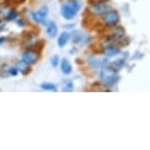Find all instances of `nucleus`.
<instances>
[{"instance_id":"1","label":"nucleus","mask_w":150,"mask_h":150,"mask_svg":"<svg viewBox=\"0 0 150 150\" xmlns=\"http://www.w3.org/2000/svg\"><path fill=\"white\" fill-rule=\"evenodd\" d=\"M81 8V2L79 0H67L61 6V15L66 20H72Z\"/></svg>"},{"instance_id":"2","label":"nucleus","mask_w":150,"mask_h":150,"mask_svg":"<svg viewBox=\"0 0 150 150\" xmlns=\"http://www.w3.org/2000/svg\"><path fill=\"white\" fill-rule=\"evenodd\" d=\"M100 78L104 84L107 86H113L114 84L119 81V76L117 75V72L111 68H107L100 72Z\"/></svg>"},{"instance_id":"3","label":"nucleus","mask_w":150,"mask_h":150,"mask_svg":"<svg viewBox=\"0 0 150 150\" xmlns=\"http://www.w3.org/2000/svg\"><path fill=\"white\" fill-rule=\"evenodd\" d=\"M103 22L106 27L112 28L120 22V15H119V13L116 10L107 11L106 13H104Z\"/></svg>"},{"instance_id":"4","label":"nucleus","mask_w":150,"mask_h":150,"mask_svg":"<svg viewBox=\"0 0 150 150\" xmlns=\"http://www.w3.org/2000/svg\"><path fill=\"white\" fill-rule=\"evenodd\" d=\"M38 58H39V55L35 51V50L32 49V48L27 49L26 51L22 54V60L27 62V63L30 65L35 64L38 60Z\"/></svg>"},{"instance_id":"5","label":"nucleus","mask_w":150,"mask_h":150,"mask_svg":"<svg viewBox=\"0 0 150 150\" xmlns=\"http://www.w3.org/2000/svg\"><path fill=\"white\" fill-rule=\"evenodd\" d=\"M72 40L74 43L76 44H80V43H86V42L88 40L89 38L84 33H81L80 30H75V32L72 33Z\"/></svg>"},{"instance_id":"6","label":"nucleus","mask_w":150,"mask_h":150,"mask_svg":"<svg viewBox=\"0 0 150 150\" xmlns=\"http://www.w3.org/2000/svg\"><path fill=\"white\" fill-rule=\"evenodd\" d=\"M107 10H108V6L105 3H96L89 8V12L94 15H103L107 12Z\"/></svg>"},{"instance_id":"7","label":"nucleus","mask_w":150,"mask_h":150,"mask_svg":"<svg viewBox=\"0 0 150 150\" xmlns=\"http://www.w3.org/2000/svg\"><path fill=\"white\" fill-rule=\"evenodd\" d=\"M46 33L50 38H54L58 33V27L55 22L50 21L46 24Z\"/></svg>"},{"instance_id":"8","label":"nucleus","mask_w":150,"mask_h":150,"mask_svg":"<svg viewBox=\"0 0 150 150\" xmlns=\"http://www.w3.org/2000/svg\"><path fill=\"white\" fill-rule=\"evenodd\" d=\"M120 52H121L120 48L115 46V45H113V44L107 45V46L104 47V49H103V53H105V55L108 56V57L116 56V55H118Z\"/></svg>"},{"instance_id":"9","label":"nucleus","mask_w":150,"mask_h":150,"mask_svg":"<svg viewBox=\"0 0 150 150\" xmlns=\"http://www.w3.org/2000/svg\"><path fill=\"white\" fill-rule=\"evenodd\" d=\"M17 69L19 70V72H21L23 75H25V76L29 75L33 70L30 64H28L27 62H25L23 60L18 62V64H17Z\"/></svg>"},{"instance_id":"10","label":"nucleus","mask_w":150,"mask_h":150,"mask_svg":"<svg viewBox=\"0 0 150 150\" xmlns=\"http://www.w3.org/2000/svg\"><path fill=\"white\" fill-rule=\"evenodd\" d=\"M95 23L94 17L92 15H90V13L87 14V16H83V19L81 21V26H83L84 29H91L92 25Z\"/></svg>"},{"instance_id":"11","label":"nucleus","mask_w":150,"mask_h":150,"mask_svg":"<svg viewBox=\"0 0 150 150\" xmlns=\"http://www.w3.org/2000/svg\"><path fill=\"white\" fill-rule=\"evenodd\" d=\"M71 38V35L69 33L67 32H63L61 33L60 35H59L58 38V40H57V44L59 47H64L66 46V44L68 43V41H69V39Z\"/></svg>"},{"instance_id":"12","label":"nucleus","mask_w":150,"mask_h":150,"mask_svg":"<svg viewBox=\"0 0 150 150\" xmlns=\"http://www.w3.org/2000/svg\"><path fill=\"white\" fill-rule=\"evenodd\" d=\"M60 68H61L62 73L65 74V75H70L73 71L72 65H71V63L67 60V59H63V60H62Z\"/></svg>"},{"instance_id":"13","label":"nucleus","mask_w":150,"mask_h":150,"mask_svg":"<svg viewBox=\"0 0 150 150\" xmlns=\"http://www.w3.org/2000/svg\"><path fill=\"white\" fill-rule=\"evenodd\" d=\"M38 33H39V30H35V29L25 30L22 32V38L24 39H33L38 35Z\"/></svg>"},{"instance_id":"14","label":"nucleus","mask_w":150,"mask_h":150,"mask_svg":"<svg viewBox=\"0 0 150 150\" xmlns=\"http://www.w3.org/2000/svg\"><path fill=\"white\" fill-rule=\"evenodd\" d=\"M44 46H45V40H44V39H40V40L35 42V44H33V46L32 49L35 50V51L39 55V57H40L41 51L43 50Z\"/></svg>"},{"instance_id":"15","label":"nucleus","mask_w":150,"mask_h":150,"mask_svg":"<svg viewBox=\"0 0 150 150\" xmlns=\"http://www.w3.org/2000/svg\"><path fill=\"white\" fill-rule=\"evenodd\" d=\"M30 17H32V19L35 22L38 23V24H42V25H44V26H46V24H47L46 20H45L44 17H42L41 15H39L38 13L32 12V13H30Z\"/></svg>"},{"instance_id":"16","label":"nucleus","mask_w":150,"mask_h":150,"mask_svg":"<svg viewBox=\"0 0 150 150\" xmlns=\"http://www.w3.org/2000/svg\"><path fill=\"white\" fill-rule=\"evenodd\" d=\"M90 30H95L96 33H103L106 30V27H105V25H102L101 23H94V24L92 25V27H91V29Z\"/></svg>"},{"instance_id":"17","label":"nucleus","mask_w":150,"mask_h":150,"mask_svg":"<svg viewBox=\"0 0 150 150\" xmlns=\"http://www.w3.org/2000/svg\"><path fill=\"white\" fill-rule=\"evenodd\" d=\"M40 87L46 91H57V86L51 83H43L40 84Z\"/></svg>"},{"instance_id":"18","label":"nucleus","mask_w":150,"mask_h":150,"mask_svg":"<svg viewBox=\"0 0 150 150\" xmlns=\"http://www.w3.org/2000/svg\"><path fill=\"white\" fill-rule=\"evenodd\" d=\"M19 16V12L16 9H12L11 11H9V13L7 14L6 16V20L7 21H15V20L18 18Z\"/></svg>"},{"instance_id":"19","label":"nucleus","mask_w":150,"mask_h":150,"mask_svg":"<svg viewBox=\"0 0 150 150\" xmlns=\"http://www.w3.org/2000/svg\"><path fill=\"white\" fill-rule=\"evenodd\" d=\"M123 66H124V60H118V61H116V62H114V63H112L111 64V69H113V70H115L116 72H118L119 70H121L122 68H123Z\"/></svg>"},{"instance_id":"20","label":"nucleus","mask_w":150,"mask_h":150,"mask_svg":"<svg viewBox=\"0 0 150 150\" xmlns=\"http://www.w3.org/2000/svg\"><path fill=\"white\" fill-rule=\"evenodd\" d=\"M90 48H91L92 52L94 53V54H101V53H103L104 47L102 46V45L94 44V45H91V46H90Z\"/></svg>"},{"instance_id":"21","label":"nucleus","mask_w":150,"mask_h":150,"mask_svg":"<svg viewBox=\"0 0 150 150\" xmlns=\"http://www.w3.org/2000/svg\"><path fill=\"white\" fill-rule=\"evenodd\" d=\"M119 42H118V44H119V46H121V47H125V46H128V45L129 44V38H127V36H123L122 38L120 39H118Z\"/></svg>"},{"instance_id":"22","label":"nucleus","mask_w":150,"mask_h":150,"mask_svg":"<svg viewBox=\"0 0 150 150\" xmlns=\"http://www.w3.org/2000/svg\"><path fill=\"white\" fill-rule=\"evenodd\" d=\"M74 90V84L71 81H67L65 84L63 86V91H68V92H71Z\"/></svg>"},{"instance_id":"23","label":"nucleus","mask_w":150,"mask_h":150,"mask_svg":"<svg viewBox=\"0 0 150 150\" xmlns=\"http://www.w3.org/2000/svg\"><path fill=\"white\" fill-rule=\"evenodd\" d=\"M38 13L39 15H41L42 17H44V18H46V16L48 15V13H49V8L47 6H45V5L44 6H41Z\"/></svg>"},{"instance_id":"24","label":"nucleus","mask_w":150,"mask_h":150,"mask_svg":"<svg viewBox=\"0 0 150 150\" xmlns=\"http://www.w3.org/2000/svg\"><path fill=\"white\" fill-rule=\"evenodd\" d=\"M59 61H60V58H59L58 55H53L51 59H50V63H51L52 67L56 68L59 65Z\"/></svg>"},{"instance_id":"25","label":"nucleus","mask_w":150,"mask_h":150,"mask_svg":"<svg viewBox=\"0 0 150 150\" xmlns=\"http://www.w3.org/2000/svg\"><path fill=\"white\" fill-rule=\"evenodd\" d=\"M8 76V72L6 71V64L1 65L0 67V78H6Z\"/></svg>"},{"instance_id":"26","label":"nucleus","mask_w":150,"mask_h":150,"mask_svg":"<svg viewBox=\"0 0 150 150\" xmlns=\"http://www.w3.org/2000/svg\"><path fill=\"white\" fill-rule=\"evenodd\" d=\"M7 72H8L9 75L14 76V77H15V76H17L19 74V70L17 69V67H11L10 69H8Z\"/></svg>"},{"instance_id":"27","label":"nucleus","mask_w":150,"mask_h":150,"mask_svg":"<svg viewBox=\"0 0 150 150\" xmlns=\"http://www.w3.org/2000/svg\"><path fill=\"white\" fill-rule=\"evenodd\" d=\"M5 30H6V23L4 21H0V33H2Z\"/></svg>"},{"instance_id":"28","label":"nucleus","mask_w":150,"mask_h":150,"mask_svg":"<svg viewBox=\"0 0 150 150\" xmlns=\"http://www.w3.org/2000/svg\"><path fill=\"white\" fill-rule=\"evenodd\" d=\"M17 24H18L19 26H21V27H24V26H25V21H24V19H19V21L17 22Z\"/></svg>"},{"instance_id":"29","label":"nucleus","mask_w":150,"mask_h":150,"mask_svg":"<svg viewBox=\"0 0 150 150\" xmlns=\"http://www.w3.org/2000/svg\"><path fill=\"white\" fill-rule=\"evenodd\" d=\"M76 63H77L78 65H81H81L83 64V60H81V58H77V59H76Z\"/></svg>"},{"instance_id":"30","label":"nucleus","mask_w":150,"mask_h":150,"mask_svg":"<svg viewBox=\"0 0 150 150\" xmlns=\"http://www.w3.org/2000/svg\"><path fill=\"white\" fill-rule=\"evenodd\" d=\"M109 0H94L95 4L96 3H106V2H108Z\"/></svg>"},{"instance_id":"31","label":"nucleus","mask_w":150,"mask_h":150,"mask_svg":"<svg viewBox=\"0 0 150 150\" xmlns=\"http://www.w3.org/2000/svg\"><path fill=\"white\" fill-rule=\"evenodd\" d=\"M5 40H6V38H5V36H0V45L3 44Z\"/></svg>"},{"instance_id":"32","label":"nucleus","mask_w":150,"mask_h":150,"mask_svg":"<svg viewBox=\"0 0 150 150\" xmlns=\"http://www.w3.org/2000/svg\"><path fill=\"white\" fill-rule=\"evenodd\" d=\"M100 84H101V81H97V83H92V86H100Z\"/></svg>"}]
</instances>
